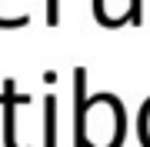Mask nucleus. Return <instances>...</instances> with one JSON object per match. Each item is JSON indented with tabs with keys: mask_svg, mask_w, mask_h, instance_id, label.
I'll return each mask as SVG.
<instances>
[{
	"mask_svg": "<svg viewBox=\"0 0 150 147\" xmlns=\"http://www.w3.org/2000/svg\"><path fill=\"white\" fill-rule=\"evenodd\" d=\"M47 23L50 27L60 23V0H47Z\"/></svg>",
	"mask_w": 150,
	"mask_h": 147,
	"instance_id": "obj_5",
	"label": "nucleus"
},
{
	"mask_svg": "<svg viewBox=\"0 0 150 147\" xmlns=\"http://www.w3.org/2000/svg\"><path fill=\"white\" fill-rule=\"evenodd\" d=\"M137 134H140V144L150 147V100L140 107V114H137Z\"/></svg>",
	"mask_w": 150,
	"mask_h": 147,
	"instance_id": "obj_4",
	"label": "nucleus"
},
{
	"mask_svg": "<svg viewBox=\"0 0 150 147\" xmlns=\"http://www.w3.org/2000/svg\"><path fill=\"white\" fill-rule=\"evenodd\" d=\"M127 20L140 23V0H130V10H127Z\"/></svg>",
	"mask_w": 150,
	"mask_h": 147,
	"instance_id": "obj_6",
	"label": "nucleus"
},
{
	"mask_svg": "<svg viewBox=\"0 0 150 147\" xmlns=\"http://www.w3.org/2000/svg\"><path fill=\"white\" fill-rule=\"evenodd\" d=\"M43 110H47V147H57V100L47 97L43 100Z\"/></svg>",
	"mask_w": 150,
	"mask_h": 147,
	"instance_id": "obj_3",
	"label": "nucleus"
},
{
	"mask_svg": "<svg viewBox=\"0 0 150 147\" xmlns=\"http://www.w3.org/2000/svg\"><path fill=\"white\" fill-rule=\"evenodd\" d=\"M127 117L113 94L87 97V70H74V147H120Z\"/></svg>",
	"mask_w": 150,
	"mask_h": 147,
	"instance_id": "obj_1",
	"label": "nucleus"
},
{
	"mask_svg": "<svg viewBox=\"0 0 150 147\" xmlns=\"http://www.w3.org/2000/svg\"><path fill=\"white\" fill-rule=\"evenodd\" d=\"M30 97H20V94L13 90V80H7L4 84V94H0V104H4V120H7V134H4V144L7 147H20L13 141V107L17 104H27Z\"/></svg>",
	"mask_w": 150,
	"mask_h": 147,
	"instance_id": "obj_2",
	"label": "nucleus"
}]
</instances>
